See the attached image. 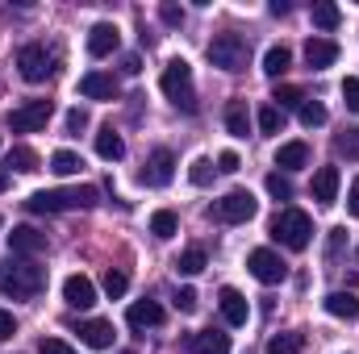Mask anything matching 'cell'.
<instances>
[{"mask_svg": "<svg viewBox=\"0 0 359 354\" xmlns=\"http://www.w3.org/2000/svg\"><path fill=\"white\" fill-rule=\"evenodd\" d=\"M355 259H359V250H355Z\"/></svg>", "mask_w": 359, "mask_h": 354, "instance_id": "obj_52", "label": "cell"}, {"mask_svg": "<svg viewBox=\"0 0 359 354\" xmlns=\"http://www.w3.org/2000/svg\"><path fill=\"white\" fill-rule=\"evenodd\" d=\"M172 176H176V155H172V150H155V155L147 159L142 183H147V187H168Z\"/></svg>", "mask_w": 359, "mask_h": 354, "instance_id": "obj_11", "label": "cell"}, {"mask_svg": "<svg viewBox=\"0 0 359 354\" xmlns=\"http://www.w3.org/2000/svg\"><path fill=\"white\" fill-rule=\"evenodd\" d=\"M217 304H222V317H226V325H247V317H251V304H247V296H243L238 288H222V292H217Z\"/></svg>", "mask_w": 359, "mask_h": 354, "instance_id": "obj_12", "label": "cell"}, {"mask_svg": "<svg viewBox=\"0 0 359 354\" xmlns=\"http://www.w3.org/2000/svg\"><path fill=\"white\" fill-rule=\"evenodd\" d=\"M247 55H251V46H247V38H238V34H217V38L209 42V63L222 67V71H243V67H247Z\"/></svg>", "mask_w": 359, "mask_h": 354, "instance_id": "obj_5", "label": "cell"}, {"mask_svg": "<svg viewBox=\"0 0 359 354\" xmlns=\"http://www.w3.org/2000/svg\"><path fill=\"white\" fill-rule=\"evenodd\" d=\"M176 229H180V217L172 213V208H159V213L151 217V234H155L159 242H168V238H176Z\"/></svg>", "mask_w": 359, "mask_h": 354, "instance_id": "obj_27", "label": "cell"}, {"mask_svg": "<svg viewBox=\"0 0 359 354\" xmlns=\"http://www.w3.org/2000/svg\"><path fill=\"white\" fill-rule=\"evenodd\" d=\"M13 334H17V321H13V313H4V309H0V342H8Z\"/></svg>", "mask_w": 359, "mask_h": 354, "instance_id": "obj_45", "label": "cell"}, {"mask_svg": "<svg viewBox=\"0 0 359 354\" xmlns=\"http://www.w3.org/2000/svg\"><path fill=\"white\" fill-rule=\"evenodd\" d=\"M322 304H326V313H330V317H339V321H355V317H359V300L351 296V292H330Z\"/></svg>", "mask_w": 359, "mask_h": 354, "instance_id": "obj_20", "label": "cell"}, {"mask_svg": "<svg viewBox=\"0 0 359 354\" xmlns=\"http://www.w3.org/2000/svg\"><path fill=\"white\" fill-rule=\"evenodd\" d=\"M46 288V271L29 259H4L0 263V292L13 300H34Z\"/></svg>", "mask_w": 359, "mask_h": 354, "instance_id": "obj_1", "label": "cell"}, {"mask_svg": "<svg viewBox=\"0 0 359 354\" xmlns=\"http://www.w3.org/2000/svg\"><path fill=\"white\" fill-rule=\"evenodd\" d=\"M80 167H84V163H80L76 150H55V155H50V171H55V176H76Z\"/></svg>", "mask_w": 359, "mask_h": 354, "instance_id": "obj_30", "label": "cell"}, {"mask_svg": "<svg viewBox=\"0 0 359 354\" xmlns=\"http://www.w3.org/2000/svg\"><path fill=\"white\" fill-rule=\"evenodd\" d=\"M50 113H55L50 100H25L21 108L8 113V129H13V134H38V129H46Z\"/></svg>", "mask_w": 359, "mask_h": 354, "instance_id": "obj_8", "label": "cell"}, {"mask_svg": "<svg viewBox=\"0 0 359 354\" xmlns=\"http://www.w3.org/2000/svg\"><path fill=\"white\" fill-rule=\"evenodd\" d=\"M4 163H8L13 171H21V176H34V171H38V150H34V146H13Z\"/></svg>", "mask_w": 359, "mask_h": 354, "instance_id": "obj_25", "label": "cell"}, {"mask_svg": "<svg viewBox=\"0 0 359 354\" xmlns=\"http://www.w3.org/2000/svg\"><path fill=\"white\" fill-rule=\"evenodd\" d=\"M8 250H13V255H38V250H46V234L34 229V225H13Z\"/></svg>", "mask_w": 359, "mask_h": 354, "instance_id": "obj_15", "label": "cell"}, {"mask_svg": "<svg viewBox=\"0 0 359 354\" xmlns=\"http://www.w3.org/2000/svg\"><path fill=\"white\" fill-rule=\"evenodd\" d=\"M297 113H301V125H305V129H318V125H326V117H330V113H326L318 100H305Z\"/></svg>", "mask_w": 359, "mask_h": 354, "instance_id": "obj_33", "label": "cell"}, {"mask_svg": "<svg viewBox=\"0 0 359 354\" xmlns=\"http://www.w3.org/2000/svg\"><path fill=\"white\" fill-rule=\"evenodd\" d=\"M0 225H4V217H0Z\"/></svg>", "mask_w": 359, "mask_h": 354, "instance_id": "obj_51", "label": "cell"}, {"mask_svg": "<svg viewBox=\"0 0 359 354\" xmlns=\"http://www.w3.org/2000/svg\"><path fill=\"white\" fill-rule=\"evenodd\" d=\"M17 67H21V80L42 84V80H50V76H55V55H50L42 42H29V46H21V50H17Z\"/></svg>", "mask_w": 359, "mask_h": 354, "instance_id": "obj_7", "label": "cell"}, {"mask_svg": "<svg viewBox=\"0 0 359 354\" xmlns=\"http://www.w3.org/2000/svg\"><path fill=\"white\" fill-rule=\"evenodd\" d=\"M159 17H163V25H184V8L180 4H159Z\"/></svg>", "mask_w": 359, "mask_h": 354, "instance_id": "obj_44", "label": "cell"}, {"mask_svg": "<svg viewBox=\"0 0 359 354\" xmlns=\"http://www.w3.org/2000/svg\"><path fill=\"white\" fill-rule=\"evenodd\" d=\"M288 67H292V50L288 46H271L268 55H264V76H271V80H280Z\"/></svg>", "mask_w": 359, "mask_h": 354, "instance_id": "obj_26", "label": "cell"}, {"mask_svg": "<svg viewBox=\"0 0 359 354\" xmlns=\"http://www.w3.org/2000/svg\"><path fill=\"white\" fill-rule=\"evenodd\" d=\"M205 263H209V259H205V250H201V246H192V250H184V255L176 259V271H180V275H201Z\"/></svg>", "mask_w": 359, "mask_h": 354, "instance_id": "obj_31", "label": "cell"}, {"mask_svg": "<svg viewBox=\"0 0 359 354\" xmlns=\"http://www.w3.org/2000/svg\"><path fill=\"white\" fill-rule=\"evenodd\" d=\"M96 187L92 183H80V187H55V192H34L25 200L29 213H67V208H92L96 204Z\"/></svg>", "mask_w": 359, "mask_h": 354, "instance_id": "obj_2", "label": "cell"}, {"mask_svg": "<svg viewBox=\"0 0 359 354\" xmlns=\"http://www.w3.org/2000/svg\"><path fill=\"white\" fill-rule=\"evenodd\" d=\"M334 150H339V155H347V159H359V125L343 129V134L334 138Z\"/></svg>", "mask_w": 359, "mask_h": 354, "instance_id": "obj_35", "label": "cell"}, {"mask_svg": "<svg viewBox=\"0 0 359 354\" xmlns=\"http://www.w3.org/2000/svg\"><path fill=\"white\" fill-rule=\"evenodd\" d=\"M8 187V167H0V192Z\"/></svg>", "mask_w": 359, "mask_h": 354, "instance_id": "obj_49", "label": "cell"}, {"mask_svg": "<svg viewBox=\"0 0 359 354\" xmlns=\"http://www.w3.org/2000/svg\"><path fill=\"white\" fill-rule=\"evenodd\" d=\"M343 104H347L351 113H359V80H355V76H347V80H343Z\"/></svg>", "mask_w": 359, "mask_h": 354, "instance_id": "obj_40", "label": "cell"}, {"mask_svg": "<svg viewBox=\"0 0 359 354\" xmlns=\"http://www.w3.org/2000/svg\"><path fill=\"white\" fill-rule=\"evenodd\" d=\"M347 208H351V217H359V179L351 183V192H347Z\"/></svg>", "mask_w": 359, "mask_h": 354, "instance_id": "obj_47", "label": "cell"}, {"mask_svg": "<svg viewBox=\"0 0 359 354\" xmlns=\"http://www.w3.org/2000/svg\"><path fill=\"white\" fill-rule=\"evenodd\" d=\"M176 309L180 313H196V292L192 288H180L176 292Z\"/></svg>", "mask_w": 359, "mask_h": 354, "instance_id": "obj_43", "label": "cell"}, {"mask_svg": "<svg viewBox=\"0 0 359 354\" xmlns=\"http://www.w3.org/2000/svg\"><path fill=\"white\" fill-rule=\"evenodd\" d=\"M255 213H259V200H255L251 192H243V187L226 192V196L213 204V217H217L222 225H243V221H251Z\"/></svg>", "mask_w": 359, "mask_h": 354, "instance_id": "obj_6", "label": "cell"}, {"mask_svg": "<svg viewBox=\"0 0 359 354\" xmlns=\"http://www.w3.org/2000/svg\"><path fill=\"white\" fill-rule=\"evenodd\" d=\"M334 59H339V42H330V38H309V42H305V63H309L313 71L330 67Z\"/></svg>", "mask_w": 359, "mask_h": 354, "instance_id": "obj_18", "label": "cell"}, {"mask_svg": "<svg viewBox=\"0 0 359 354\" xmlns=\"http://www.w3.org/2000/svg\"><path fill=\"white\" fill-rule=\"evenodd\" d=\"M271 104L284 113V108H301L305 104V92L297 88V84H276V92H271Z\"/></svg>", "mask_w": 359, "mask_h": 354, "instance_id": "obj_29", "label": "cell"}, {"mask_svg": "<svg viewBox=\"0 0 359 354\" xmlns=\"http://www.w3.org/2000/svg\"><path fill=\"white\" fill-rule=\"evenodd\" d=\"M96 155H100L104 163H117V159L126 155V142H121V134H117L113 125H104V129L96 134Z\"/></svg>", "mask_w": 359, "mask_h": 354, "instance_id": "obj_21", "label": "cell"}, {"mask_svg": "<svg viewBox=\"0 0 359 354\" xmlns=\"http://www.w3.org/2000/svg\"><path fill=\"white\" fill-rule=\"evenodd\" d=\"M305 351V334H271L268 354H301Z\"/></svg>", "mask_w": 359, "mask_h": 354, "instance_id": "obj_28", "label": "cell"}, {"mask_svg": "<svg viewBox=\"0 0 359 354\" xmlns=\"http://www.w3.org/2000/svg\"><path fill=\"white\" fill-rule=\"evenodd\" d=\"M159 88L163 96L184 108V113H196V92H192V67L184 63V59H172L168 67H163V80H159Z\"/></svg>", "mask_w": 359, "mask_h": 354, "instance_id": "obj_4", "label": "cell"}, {"mask_svg": "<svg viewBox=\"0 0 359 354\" xmlns=\"http://www.w3.org/2000/svg\"><path fill=\"white\" fill-rule=\"evenodd\" d=\"M38 354H76L67 342H59V338H42L38 342Z\"/></svg>", "mask_w": 359, "mask_h": 354, "instance_id": "obj_42", "label": "cell"}, {"mask_svg": "<svg viewBox=\"0 0 359 354\" xmlns=\"http://www.w3.org/2000/svg\"><path fill=\"white\" fill-rule=\"evenodd\" d=\"M88 125H92L88 108H72V113H67V134H84Z\"/></svg>", "mask_w": 359, "mask_h": 354, "instance_id": "obj_39", "label": "cell"}, {"mask_svg": "<svg viewBox=\"0 0 359 354\" xmlns=\"http://www.w3.org/2000/svg\"><path fill=\"white\" fill-rule=\"evenodd\" d=\"M268 192L276 196V200H292V179L280 176V171H271L268 176Z\"/></svg>", "mask_w": 359, "mask_h": 354, "instance_id": "obj_38", "label": "cell"}, {"mask_svg": "<svg viewBox=\"0 0 359 354\" xmlns=\"http://www.w3.org/2000/svg\"><path fill=\"white\" fill-rule=\"evenodd\" d=\"M121 71H126V76H138V71H142L138 55H126V59H121Z\"/></svg>", "mask_w": 359, "mask_h": 354, "instance_id": "obj_46", "label": "cell"}, {"mask_svg": "<svg viewBox=\"0 0 359 354\" xmlns=\"http://www.w3.org/2000/svg\"><path fill=\"white\" fill-rule=\"evenodd\" d=\"M63 300L72 309H92L96 304V283H92L88 275H67L63 279Z\"/></svg>", "mask_w": 359, "mask_h": 354, "instance_id": "obj_13", "label": "cell"}, {"mask_svg": "<svg viewBox=\"0 0 359 354\" xmlns=\"http://www.w3.org/2000/svg\"><path fill=\"white\" fill-rule=\"evenodd\" d=\"M247 271H251L259 283H284V279H288V263H284L276 250H268V246H259V250L247 255Z\"/></svg>", "mask_w": 359, "mask_h": 354, "instance_id": "obj_9", "label": "cell"}, {"mask_svg": "<svg viewBox=\"0 0 359 354\" xmlns=\"http://www.w3.org/2000/svg\"><path fill=\"white\" fill-rule=\"evenodd\" d=\"M238 167H243V159H238L234 150H222V155H217V171H226V176H234Z\"/></svg>", "mask_w": 359, "mask_h": 354, "instance_id": "obj_41", "label": "cell"}, {"mask_svg": "<svg viewBox=\"0 0 359 354\" xmlns=\"http://www.w3.org/2000/svg\"><path fill=\"white\" fill-rule=\"evenodd\" d=\"M121 354H134V351H121Z\"/></svg>", "mask_w": 359, "mask_h": 354, "instance_id": "obj_50", "label": "cell"}, {"mask_svg": "<svg viewBox=\"0 0 359 354\" xmlns=\"http://www.w3.org/2000/svg\"><path fill=\"white\" fill-rule=\"evenodd\" d=\"M309 163V146L305 142H284L280 150H276V167H284V171H297V167H305Z\"/></svg>", "mask_w": 359, "mask_h": 354, "instance_id": "obj_23", "label": "cell"}, {"mask_svg": "<svg viewBox=\"0 0 359 354\" xmlns=\"http://www.w3.org/2000/svg\"><path fill=\"white\" fill-rule=\"evenodd\" d=\"M343 21V13H339V4H330V0H322V4H313V25L318 29H334Z\"/></svg>", "mask_w": 359, "mask_h": 354, "instance_id": "obj_32", "label": "cell"}, {"mask_svg": "<svg viewBox=\"0 0 359 354\" xmlns=\"http://www.w3.org/2000/svg\"><path fill=\"white\" fill-rule=\"evenodd\" d=\"M213 171H217V167H213L209 159H196V163L188 167V179H192L196 187H205V183H213Z\"/></svg>", "mask_w": 359, "mask_h": 354, "instance_id": "obj_37", "label": "cell"}, {"mask_svg": "<svg viewBox=\"0 0 359 354\" xmlns=\"http://www.w3.org/2000/svg\"><path fill=\"white\" fill-rule=\"evenodd\" d=\"M343 242H347V234H343V229H330V255H339Z\"/></svg>", "mask_w": 359, "mask_h": 354, "instance_id": "obj_48", "label": "cell"}, {"mask_svg": "<svg viewBox=\"0 0 359 354\" xmlns=\"http://www.w3.org/2000/svg\"><path fill=\"white\" fill-rule=\"evenodd\" d=\"M126 321L134 330H155V325H163V309H159V300H134Z\"/></svg>", "mask_w": 359, "mask_h": 354, "instance_id": "obj_17", "label": "cell"}, {"mask_svg": "<svg viewBox=\"0 0 359 354\" xmlns=\"http://www.w3.org/2000/svg\"><path fill=\"white\" fill-rule=\"evenodd\" d=\"M259 129H264V134H280V129H284V113H280L276 104H264V108H259Z\"/></svg>", "mask_w": 359, "mask_h": 354, "instance_id": "obj_36", "label": "cell"}, {"mask_svg": "<svg viewBox=\"0 0 359 354\" xmlns=\"http://www.w3.org/2000/svg\"><path fill=\"white\" fill-rule=\"evenodd\" d=\"M334 196H339V167H318V176H313V200L318 204H334Z\"/></svg>", "mask_w": 359, "mask_h": 354, "instance_id": "obj_19", "label": "cell"}, {"mask_svg": "<svg viewBox=\"0 0 359 354\" xmlns=\"http://www.w3.org/2000/svg\"><path fill=\"white\" fill-rule=\"evenodd\" d=\"M121 46V29L113 25V21H96L88 29V55L92 59H104V55H113Z\"/></svg>", "mask_w": 359, "mask_h": 354, "instance_id": "obj_10", "label": "cell"}, {"mask_svg": "<svg viewBox=\"0 0 359 354\" xmlns=\"http://www.w3.org/2000/svg\"><path fill=\"white\" fill-rule=\"evenodd\" d=\"M80 96H88V100H117L121 88H117V80L109 71H88L80 80Z\"/></svg>", "mask_w": 359, "mask_h": 354, "instance_id": "obj_14", "label": "cell"}, {"mask_svg": "<svg viewBox=\"0 0 359 354\" xmlns=\"http://www.w3.org/2000/svg\"><path fill=\"white\" fill-rule=\"evenodd\" d=\"M271 238H276L280 246H288V250H305L309 238H313L309 213H301V208H280V213L271 217Z\"/></svg>", "mask_w": 359, "mask_h": 354, "instance_id": "obj_3", "label": "cell"}, {"mask_svg": "<svg viewBox=\"0 0 359 354\" xmlns=\"http://www.w3.org/2000/svg\"><path fill=\"white\" fill-rule=\"evenodd\" d=\"M192 354H230V334L222 330H205L192 338Z\"/></svg>", "mask_w": 359, "mask_h": 354, "instance_id": "obj_22", "label": "cell"}, {"mask_svg": "<svg viewBox=\"0 0 359 354\" xmlns=\"http://www.w3.org/2000/svg\"><path fill=\"white\" fill-rule=\"evenodd\" d=\"M76 334H80V342L92 346V351H109V346H113V321L92 317V321H80V325H76Z\"/></svg>", "mask_w": 359, "mask_h": 354, "instance_id": "obj_16", "label": "cell"}, {"mask_svg": "<svg viewBox=\"0 0 359 354\" xmlns=\"http://www.w3.org/2000/svg\"><path fill=\"white\" fill-rule=\"evenodd\" d=\"M130 292V275L126 271H104V296L109 300H121Z\"/></svg>", "mask_w": 359, "mask_h": 354, "instance_id": "obj_34", "label": "cell"}, {"mask_svg": "<svg viewBox=\"0 0 359 354\" xmlns=\"http://www.w3.org/2000/svg\"><path fill=\"white\" fill-rule=\"evenodd\" d=\"M226 129H230L234 138H247V134H251V113H247L243 100H230V104H226Z\"/></svg>", "mask_w": 359, "mask_h": 354, "instance_id": "obj_24", "label": "cell"}]
</instances>
